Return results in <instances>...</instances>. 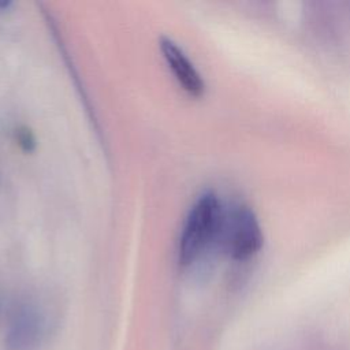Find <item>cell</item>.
Returning <instances> with one entry per match:
<instances>
[{
	"instance_id": "cell-3",
	"label": "cell",
	"mask_w": 350,
	"mask_h": 350,
	"mask_svg": "<svg viewBox=\"0 0 350 350\" xmlns=\"http://www.w3.org/2000/svg\"><path fill=\"white\" fill-rule=\"evenodd\" d=\"M44 321L33 308L22 309L12 320L4 346L7 350H34L42 338Z\"/></svg>"
},
{
	"instance_id": "cell-1",
	"label": "cell",
	"mask_w": 350,
	"mask_h": 350,
	"mask_svg": "<svg viewBox=\"0 0 350 350\" xmlns=\"http://www.w3.org/2000/svg\"><path fill=\"white\" fill-rule=\"evenodd\" d=\"M223 211L213 193L202 194L191 208L179 242V262L187 265L219 235Z\"/></svg>"
},
{
	"instance_id": "cell-5",
	"label": "cell",
	"mask_w": 350,
	"mask_h": 350,
	"mask_svg": "<svg viewBox=\"0 0 350 350\" xmlns=\"http://www.w3.org/2000/svg\"><path fill=\"white\" fill-rule=\"evenodd\" d=\"M16 139H18V144L22 146L23 150H33L34 146H36V139H34V135L33 133L27 129V127H22L18 130L16 133Z\"/></svg>"
},
{
	"instance_id": "cell-6",
	"label": "cell",
	"mask_w": 350,
	"mask_h": 350,
	"mask_svg": "<svg viewBox=\"0 0 350 350\" xmlns=\"http://www.w3.org/2000/svg\"><path fill=\"white\" fill-rule=\"evenodd\" d=\"M10 4H11L10 1H0V10H3V8H7Z\"/></svg>"
},
{
	"instance_id": "cell-2",
	"label": "cell",
	"mask_w": 350,
	"mask_h": 350,
	"mask_svg": "<svg viewBox=\"0 0 350 350\" xmlns=\"http://www.w3.org/2000/svg\"><path fill=\"white\" fill-rule=\"evenodd\" d=\"M217 239L230 257L246 260L258 253L264 237L253 211L235 206L227 213L223 212Z\"/></svg>"
},
{
	"instance_id": "cell-4",
	"label": "cell",
	"mask_w": 350,
	"mask_h": 350,
	"mask_svg": "<svg viewBox=\"0 0 350 350\" xmlns=\"http://www.w3.org/2000/svg\"><path fill=\"white\" fill-rule=\"evenodd\" d=\"M160 49L180 86L193 97L202 96L205 92L204 79L185 52L168 37L160 38Z\"/></svg>"
}]
</instances>
